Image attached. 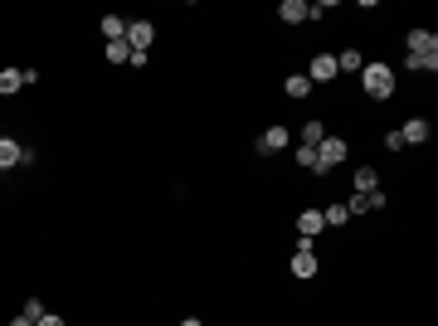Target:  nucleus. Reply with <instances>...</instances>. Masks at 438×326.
<instances>
[{"mask_svg":"<svg viewBox=\"0 0 438 326\" xmlns=\"http://www.w3.org/2000/svg\"><path fill=\"white\" fill-rule=\"evenodd\" d=\"M360 88H365V98H375V103L394 98V68L380 63V58H365V68H360Z\"/></svg>","mask_w":438,"mask_h":326,"instance_id":"1","label":"nucleus"},{"mask_svg":"<svg viewBox=\"0 0 438 326\" xmlns=\"http://www.w3.org/2000/svg\"><path fill=\"white\" fill-rule=\"evenodd\" d=\"M341 161H346V141L327 132V141L317 146V170H312V175H327V170H336Z\"/></svg>","mask_w":438,"mask_h":326,"instance_id":"2","label":"nucleus"},{"mask_svg":"<svg viewBox=\"0 0 438 326\" xmlns=\"http://www.w3.org/2000/svg\"><path fill=\"white\" fill-rule=\"evenodd\" d=\"M127 44H132V54H151V44H156V25L151 20H127V34H122Z\"/></svg>","mask_w":438,"mask_h":326,"instance_id":"3","label":"nucleus"},{"mask_svg":"<svg viewBox=\"0 0 438 326\" xmlns=\"http://www.w3.org/2000/svg\"><path fill=\"white\" fill-rule=\"evenodd\" d=\"M317 268H322V258H317V248H312V239H302L297 253H292V277H317Z\"/></svg>","mask_w":438,"mask_h":326,"instance_id":"4","label":"nucleus"},{"mask_svg":"<svg viewBox=\"0 0 438 326\" xmlns=\"http://www.w3.org/2000/svg\"><path fill=\"white\" fill-rule=\"evenodd\" d=\"M287 141H292V132H287V127H268V132H258V141H253V151H258V156H277V151H282V146H287Z\"/></svg>","mask_w":438,"mask_h":326,"instance_id":"5","label":"nucleus"},{"mask_svg":"<svg viewBox=\"0 0 438 326\" xmlns=\"http://www.w3.org/2000/svg\"><path fill=\"white\" fill-rule=\"evenodd\" d=\"M404 44H409V54H419V58H438V34L434 29H409Z\"/></svg>","mask_w":438,"mask_h":326,"instance_id":"6","label":"nucleus"},{"mask_svg":"<svg viewBox=\"0 0 438 326\" xmlns=\"http://www.w3.org/2000/svg\"><path fill=\"white\" fill-rule=\"evenodd\" d=\"M341 205H346V215H370V210H384V205H389V195L370 190V195H351V200H341Z\"/></svg>","mask_w":438,"mask_h":326,"instance_id":"7","label":"nucleus"},{"mask_svg":"<svg viewBox=\"0 0 438 326\" xmlns=\"http://www.w3.org/2000/svg\"><path fill=\"white\" fill-rule=\"evenodd\" d=\"M399 136H404V146H424V141L434 136V127H429V117H409V122L399 127Z\"/></svg>","mask_w":438,"mask_h":326,"instance_id":"8","label":"nucleus"},{"mask_svg":"<svg viewBox=\"0 0 438 326\" xmlns=\"http://www.w3.org/2000/svg\"><path fill=\"white\" fill-rule=\"evenodd\" d=\"M25 151H29V146H20L15 136H0V170H15V165H25Z\"/></svg>","mask_w":438,"mask_h":326,"instance_id":"9","label":"nucleus"},{"mask_svg":"<svg viewBox=\"0 0 438 326\" xmlns=\"http://www.w3.org/2000/svg\"><path fill=\"white\" fill-rule=\"evenodd\" d=\"M331 78H336V54H312L307 83H331Z\"/></svg>","mask_w":438,"mask_h":326,"instance_id":"10","label":"nucleus"},{"mask_svg":"<svg viewBox=\"0 0 438 326\" xmlns=\"http://www.w3.org/2000/svg\"><path fill=\"white\" fill-rule=\"evenodd\" d=\"M277 20H282V25H302V20H312V5H307V0H282V5H277Z\"/></svg>","mask_w":438,"mask_h":326,"instance_id":"11","label":"nucleus"},{"mask_svg":"<svg viewBox=\"0 0 438 326\" xmlns=\"http://www.w3.org/2000/svg\"><path fill=\"white\" fill-rule=\"evenodd\" d=\"M322 229H327V224H322V210H302L297 215V234L302 239H317Z\"/></svg>","mask_w":438,"mask_h":326,"instance_id":"12","label":"nucleus"},{"mask_svg":"<svg viewBox=\"0 0 438 326\" xmlns=\"http://www.w3.org/2000/svg\"><path fill=\"white\" fill-rule=\"evenodd\" d=\"M327 141V127L312 117V122H302V132H297V146H322Z\"/></svg>","mask_w":438,"mask_h":326,"instance_id":"13","label":"nucleus"},{"mask_svg":"<svg viewBox=\"0 0 438 326\" xmlns=\"http://www.w3.org/2000/svg\"><path fill=\"white\" fill-rule=\"evenodd\" d=\"M25 88V73L20 68H0V98H15Z\"/></svg>","mask_w":438,"mask_h":326,"instance_id":"14","label":"nucleus"},{"mask_svg":"<svg viewBox=\"0 0 438 326\" xmlns=\"http://www.w3.org/2000/svg\"><path fill=\"white\" fill-rule=\"evenodd\" d=\"M365 68V54L360 49H346V54H336V73H360Z\"/></svg>","mask_w":438,"mask_h":326,"instance_id":"15","label":"nucleus"},{"mask_svg":"<svg viewBox=\"0 0 438 326\" xmlns=\"http://www.w3.org/2000/svg\"><path fill=\"white\" fill-rule=\"evenodd\" d=\"M98 29H103V39H122V34H127V20H122V15H103V20H98Z\"/></svg>","mask_w":438,"mask_h":326,"instance_id":"16","label":"nucleus"},{"mask_svg":"<svg viewBox=\"0 0 438 326\" xmlns=\"http://www.w3.org/2000/svg\"><path fill=\"white\" fill-rule=\"evenodd\" d=\"M103 58H108V63H132V44H127V39H112L108 49H103Z\"/></svg>","mask_w":438,"mask_h":326,"instance_id":"17","label":"nucleus"},{"mask_svg":"<svg viewBox=\"0 0 438 326\" xmlns=\"http://www.w3.org/2000/svg\"><path fill=\"white\" fill-rule=\"evenodd\" d=\"M370 190H380V175H375L370 165H360L356 170V195H370Z\"/></svg>","mask_w":438,"mask_h":326,"instance_id":"18","label":"nucleus"},{"mask_svg":"<svg viewBox=\"0 0 438 326\" xmlns=\"http://www.w3.org/2000/svg\"><path fill=\"white\" fill-rule=\"evenodd\" d=\"M282 93H287V98H307V93H312V83H307V73H292V78L282 83Z\"/></svg>","mask_w":438,"mask_h":326,"instance_id":"19","label":"nucleus"},{"mask_svg":"<svg viewBox=\"0 0 438 326\" xmlns=\"http://www.w3.org/2000/svg\"><path fill=\"white\" fill-rule=\"evenodd\" d=\"M346 205H327V210H322V224H327V229H341V224H346Z\"/></svg>","mask_w":438,"mask_h":326,"instance_id":"20","label":"nucleus"},{"mask_svg":"<svg viewBox=\"0 0 438 326\" xmlns=\"http://www.w3.org/2000/svg\"><path fill=\"white\" fill-rule=\"evenodd\" d=\"M404 68H409V73H424V68L434 73V68H438V58H419V54H404Z\"/></svg>","mask_w":438,"mask_h":326,"instance_id":"21","label":"nucleus"},{"mask_svg":"<svg viewBox=\"0 0 438 326\" xmlns=\"http://www.w3.org/2000/svg\"><path fill=\"white\" fill-rule=\"evenodd\" d=\"M44 312H49L44 302H39V297H29V302H25V312H20V317H29V322L39 326V322H44Z\"/></svg>","mask_w":438,"mask_h":326,"instance_id":"22","label":"nucleus"},{"mask_svg":"<svg viewBox=\"0 0 438 326\" xmlns=\"http://www.w3.org/2000/svg\"><path fill=\"white\" fill-rule=\"evenodd\" d=\"M297 165L302 170H317V146H297Z\"/></svg>","mask_w":438,"mask_h":326,"instance_id":"23","label":"nucleus"},{"mask_svg":"<svg viewBox=\"0 0 438 326\" xmlns=\"http://www.w3.org/2000/svg\"><path fill=\"white\" fill-rule=\"evenodd\" d=\"M384 151H404V136H399V132H384Z\"/></svg>","mask_w":438,"mask_h":326,"instance_id":"24","label":"nucleus"},{"mask_svg":"<svg viewBox=\"0 0 438 326\" xmlns=\"http://www.w3.org/2000/svg\"><path fill=\"white\" fill-rule=\"evenodd\" d=\"M39 326H68V322H63L58 312H44V322H39Z\"/></svg>","mask_w":438,"mask_h":326,"instance_id":"25","label":"nucleus"},{"mask_svg":"<svg viewBox=\"0 0 438 326\" xmlns=\"http://www.w3.org/2000/svg\"><path fill=\"white\" fill-rule=\"evenodd\" d=\"M10 326H34V322H29V317H10Z\"/></svg>","mask_w":438,"mask_h":326,"instance_id":"26","label":"nucleus"},{"mask_svg":"<svg viewBox=\"0 0 438 326\" xmlns=\"http://www.w3.org/2000/svg\"><path fill=\"white\" fill-rule=\"evenodd\" d=\"M180 326H205V322H200V317H185V322H180Z\"/></svg>","mask_w":438,"mask_h":326,"instance_id":"27","label":"nucleus"}]
</instances>
